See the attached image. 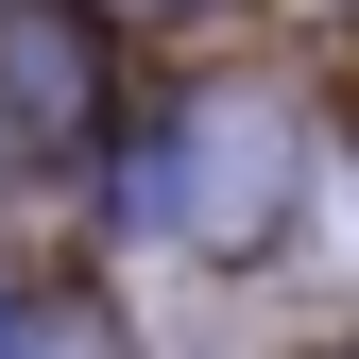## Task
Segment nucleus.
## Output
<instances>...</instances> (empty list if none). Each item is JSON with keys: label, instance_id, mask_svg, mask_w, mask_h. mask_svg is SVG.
I'll list each match as a JSON object with an SVG mask.
<instances>
[{"label": "nucleus", "instance_id": "nucleus-3", "mask_svg": "<svg viewBox=\"0 0 359 359\" xmlns=\"http://www.w3.org/2000/svg\"><path fill=\"white\" fill-rule=\"evenodd\" d=\"M0 359H120V342L86 325V308H18V325H0Z\"/></svg>", "mask_w": 359, "mask_h": 359}, {"label": "nucleus", "instance_id": "nucleus-4", "mask_svg": "<svg viewBox=\"0 0 359 359\" xmlns=\"http://www.w3.org/2000/svg\"><path fill=\"white\" fill-rule=\"evenodd\" d=\"M171 18H222V0H103V34H171Z\"/></svg>", "mask_w": 359, "mask_h": 359}, {"label": "nucleus", "instance_id": "nucleus-5", "mask_svg": "<svg viewBox=\"0 0 359 359\" xmlns=\"http://www.w3.org/2000/svg\"><path fill=\"white\" fill-rule=\"evenodd\" d=\"M342 359H359V342H342Z\"/></svg>", "mask_w": 359, "mask_h": 359}, {"label": "nucleus", "instance_id": "nucleus-1", "mask_svg": "<svg viewBox=\"0 0 359 359\" xmlns=\"http://www.w3.org/2000/svg\"><path fill=\"white\" fill-rule=\"evenodd\" d=\"M120 205H137L154 240H189V257H257V240L308 205V154H291L274 103H171L154 154L120 171Z\"/></svg>", "mask_w": 359, "mask_h": 359}, {"label": "nucleus", "instance_id": "nucleus-2", "mask_svg": "<svg viewBox=\"0 0 359 359\" xmlns=\"http://www.w3.org/2000/svg\"><path fill=\"white\" fill-rule=\"evenodd\" d=\"M0 120L18 137L103 120V0H0Z\"/></svg>", "mask_w": 359, "mask_h": 359}]
</instances>
